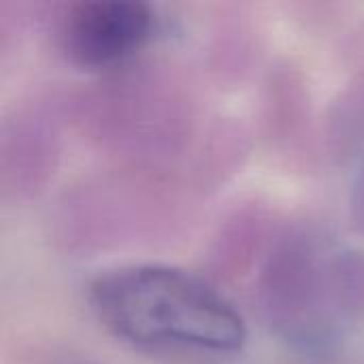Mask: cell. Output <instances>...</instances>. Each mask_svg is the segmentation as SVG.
I'll return each instance as SVG.
<instances>
[{
    "label": "cell",
    "mask_w": 364,
    "mask_h": 364,
    "mask_svg": "<svg viewBox=\"0 0 364 364\" xmlns=\"http://www.w3.org/2000/svg\"><path fill=\"white\" fill-rule=\"evenodd\" d=\"M160 32V17L143 0H83L60 21V47L85 70H109L139 55Z\"/></svg>",
    "instance_id": "7a4b0ae2"
},
{
    "label": "cell",
    "mask_w": 364,
    "mask_h": 364,
    "mask_svg": "<svg viewBox=\"0 0 364 364\" xmlns=\"http://www.w3.org/2000/svg\"><path fill=\"white\" fill-rule=\"evenodd\" d=\"M87 299L105 331L136 350L232 356L247 343L241 311L177 267L128 264L100 273Z\"/></svg>",
    "instance_id": "6da1fadb"
}]
</instances>
